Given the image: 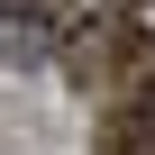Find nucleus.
I'll list each match as a JSON object with an SVG mask.
<instances>
[{
  "label": "nucleus",
  "instance_id": "obj_2",
  "mask_svg": "<svg viewBox=\"0 0 155 155\" xmlns=\"http://www.w3.org/2000/svg\"><path fill=\"white\" fill-rule=\"evenodd\" d=\"M110 155H155V119L146 110H110Z\"/></svg>",
  "mask_w": 155,
  "mask_h": 155
},
{
  "label": "nucleus",
  "instance_id": "obj_1",
  "mask_svg": "<svg viewBox=\"0 0 155 155\" xmlns=\"http://www.w3.org/2000/svg\"><path fill=\"white\" fill-rule=\"evenodd\" d=\"M101 37H110V82L137 91L155 73V0H119V9H101Z\"/></svg>",
  "mask_w": 155,
  "mask_h": 155
}]
</instances>
